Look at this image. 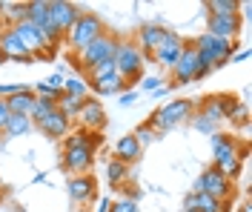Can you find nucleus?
<instances>
[{
    "label": "nucleus",
    "mask_w": 252,
    "mask_h": 212,
    "mask_svg": "<svg viewBox=\"0 0 252 212\" xmlns=\"http://www.w3.org/2000/svg\"><path fill=\"white\" fill-rule=\"evenodd\" d=\"M100 147V135L86 129H75L63 138V152H61V166L69 175H86L94 163Z\"/></svg>",
    "instance_id": "nucleus-1"
},
{
    "label": "nucleus",
    "mask_w": 252,
    "mask_h": 212,
    "mask_svg": "<svg viewBox=\"0 0 252 212\" xmlns=\"http://www.w3.org/2000/svg\"><path fill=\"white\" fill-rule=\"evenodd\" d=\"M100 34H106V26H103L100 15H94V12H80V17L72 23V29L63 34V43L69 46L72 55H78V52L86 49L92 40H97Z\"/></svg>",
    "instance_id": "nucleus-2"
},
{
    "label": "nucleus",
    "mask_w": 252,
    "mask_h": 212,
    "mask_svg": "<svg viewBox=\"0 0 252 212\" xmlns=\"http://www.w3.org/2000/svg\"><path fill=\"white\" fill-rule=\"evenodd\" d=\"M115 72L126 81V86H135L143 78V66L146 58L143 52L135 46V40H118V49H115Z\"/></svg>",
    "instance_id": "nucleus-3"
},
{
    "label": "nucleus",
    "mask_w": 252,
    "mask_h": 212,
    "mask_svg": "<svg viewBox=\"0 0 252 212\" xmlns=\"http://www.w3.org/2000/svg\"><path fill=\"white\" fill-rule=\"evenodd\" d=\"M192 112H195V100H189V98H175V100H169V103H163V106H158L146 123H149V126L158 132V135H160V132L175 129L178 123L189 121V118H192Z\"/></svg>",
    "instance_id": "nucleus-4"
},
{
    "label": "nucleus",
    "mask_w": 252,
    "mask_h": 212,
    "mask_svg": "<svg viewBox=\"0 0 252 212\" xmlns=\"http://www.w3.org/2000/svg\"><path fill=\"white\" fill-rule=\"evenodd\" d=\"M192 192H204V195H212V198H218V201L232 204L235 201V181H226L215 166H206L204 172L195 178Z\"/></svg>",
    "instance_id": "nucleus-5"
},
{
    "label": "nucleus",
    "mask_w": 252,
    "mask_h": 212,
    "mask_svg": "<svg viewBox=\"0 0 252 212\" xmlns=\"http://www.w3.org/2000/svg\"><path fill=\"white\" fill-rule=\"evenodd\" d=\"M115 49H118V34H100L97 40H92L86 49H80L78 55H75V63L83 69V72H89L92 66L103 63V61H112L115 58Z\"/></svg>",
    "instance_id": "nucleus-6"
},
{
    "label": "nucleus",
    "mask_w": 252,
    "mask_h": 212,
    "mask_svg": "<svg viewBox=\"0 0 252 212\" xmlns=\"http://www.w3.org/2000/svg\"><path fill=\"white\" fill-rule=\"evenodd\" d=\"M192 46L198 52H204V55H209L212 58V63H215V69L223 63H229L232 61V55H235V43H229V40H220V37H212V34H198L195 40H189Z\"/></svg>",
    "instance_id": "nucleus-7"
},
{
    "label": "nucleus",
    "mask_w": 252,
    "mask_h": 212,
    "mask_svg": "<svg viewBox=\"0 0 252 212\" xmlns=\"http://www.w3.org/2000/svg\"><path fill=\"white\" fill-rule=\"evenodd\" d=\"M172 72V83L169 86H187V83H195V72H198V49L187 40V46L181 52L178 63L169 69Z\"/></svg>",
    "instance_id": "nucleus-8"
},
{
    "label": "nucleus",
    "mask_w": 252,
    "mask_h": 212,
    "mask_svg": "<svg viewBox=\"0 0 252 212\" xmlns=\"http://www.w3.org/2000/svg\"><path fill=\"white\" fill-rule=\"evenodd\" d=\"M66 192L69 198L75 201V204H94L97 201V178H94L92 172H86V175H69L66 181Z\"/></svg>",
    "instance_id": "nucleus-9"
},
{
    "label": "nucleus",
    "mask_w": 252,
    "mask_h": 212,
    "mask_svg": "<svg viewBox=\"0 0 252 212\" xmlns=\"http://www.w3.org/2000/svg\"><path fill=\"white\" fill-rule=\"evenodd\" d=\"M75 123H78L80 129H86V132H100L103 126H106V109H103V103L89 95V98L83 100V106H80Z\"/></svg>",
    "instance_id": "nucleus-10"
},
{
    "label": "nucleus",
    "mask_w": 252,
    "mask_h": 212,
    "mask_svg": "<svg viewBox=\"0 0 252 212\" xmlns=\"http://www.w3.org/2000/svg\"><path fill=\"white\" fill-rule=\"evenodd\" d=\"M184 46H187V40H184L178 32H169V29H166V34H163V43L155 49V55H152V58H155L158 66L172 69V66L178 63V58H181Z\"/></svg>",
    "instance_id": "nucleus-11"
},
{
    "label": "nucleus",
    "mask_w": 252,
    "mask_h": 212,
    "mask_svg": "<svg viewBox=\"0 0 252 212\" xmlns=\"http://www.w3.org/2000/svg\"><path fill=\"white\" fill-rule=\"evenodd\" d=\"M206 34L235 43V37L241 34V15H229V17H212V15H206Z\"/></svg>",
    "instance_id": "nucleus-12"
},
{
    "label": "nucleus",
    "mask_w": 252,
    "mask_h": 212,
    "mask_svg": "<svg viewBox=\"0 0 252 212\" xmlns=\"http://www.w3.org/2000/svg\"><path fill=\"white\" fill-rule=\"evenodd\" d=\"M49 15H52V23L58 26V32L66 34L72 29V23L80 17V9L69 0H49Z\"/></svg>",
    "instance_id": "nucleus-13"
},
{
    "label": "nucleus",
    "mask_w": 252,
    "mask_h": 212,
    "mask_svg": "<svg viewBox=\"0 0 252 212\" xmlns=\"http://www.w3.org/2000/svg\"><path fill=\"white\" fill-rule=\"evenodd\" d=\"M0 52L6 61H15V63H32L29 52L23 49V43L17 40V34L12 32V26H3L0 29Z\"/></svg>",
    "instance_id": "nucleus-14"
},
{
    "label": "nucleus",
    "mask_w": 252,
    "mask_h": 212,
    "mask_svg": "<svg viewBox=\"0 0 252 212\" xmlns=\"http://www.w3.org/2000/svg\"><path fill=\"white\" fill-rule=\"evenodd\" d=\"M37 129L43 132L46 138H52V141H61V138H66V135L72 132V121H69V118L55 106V109H52V112L37 123Z\"/></svg>",
    "instance_id": "nucleus-15"
},
{
    "label": "nucleus",
    "mask_w": 252,
    "mask_h": 212,
    "mask_svg": "<svg viewBox=\"0 0 252 212\" xmlns=\"http://www.w3.org/2000/svg\"><path fill=\"white\" fill-rule=\"evenodd\" d=\"M232 204L226 201H218L212 195H204V192H189L184 198V212H229Z\"/></svg>",
    "instance_id": "nucleus-16"
},
{
    "label": "nucleus",
    "mask_w": 252,
    "mask_h": 212,
    "mask_svg": "<svg viewBox=\"0 0 252 212\" xmlns=\"http://www.w3.org/2000/svg\"><path fill=\"white\" fill-rule=\"evenodd\" d=\"M163 34H166L163 26H158V23H146V26H141V32H138V37H135V46L143 52V58H152L155 49L163 43Z\"/></svg>",
    "instance_id": "nucleus-17"
},
{
    "label": "nucleus",
    "mask_w": 252,
    "mask_h": 212,
    "mask_svg": "<svg viewBox=\"0 0 252 212\" xmlns=\"http://www.w3.org/2000/svg\"><path fill=\"white\" fill-rule=\"evenodd\" d=\"M141 155H143V149H141L138 138H135L132 132L118 138V144H115V161L126 163V166H132L135 161H141Z\"/></svg>",
    "instance_id": "nucleus-18"
},
{
    "label": "nucleus",
    "mask_w": 252,
    "mask_h": 212,
    "mask_svg": "<svg viewBox=\"0 0 252 212\" xmlns=\"http://www.w3.org/2000/svg\"><path fill=\"white\" fill-rule=\"evenodd\" d=\"M244 158H247V144L238 149V152H232V155H223V158H220V161H215L212 166H215V169H218L226 181H235L238 175L244 172Z\"/></svg>",
    "instance_id": "nucleus-19"
},
{
    "label": "nucleus",
    "mask_w": 252,
    "mask_h": 212,
    "mask_svg": "<svg viewBox=\"0 0 252 212\" xmlns=\"http://www.w3.org/2000/svg\"><path fill=\"white\" fill-rule=\"evenodd\" d=\"M129 86H126V81L115 72L112 78H106V81L94 83V86H89V95L92 98H112V95H121V92H126Z\"/></svg>",
    "instance_id": "nucleus-20"
},
{
    "label": "nucleus",
    "mask_w": 252,
    "mask_h": 212,
    "mask_svg": "<svg viewBox=\"0 0 252 212\" xmlns=\"http://www.w3.org/2000/svg\"><path fill=\"white\" fill-rule=\"evenodd\" d=\"M209 144H212V158L220 161L223 155H232L238 149L244 147V144H238L232 135H223V132H215V135H209Z\"/></svg>",
    "instance_id": "nucleus-21"
},
{
    "label": "nucleus",
    "mask_w": 252,
    "mask_h": 212,
    "mask_svg": "<svg viewBox=\"0 0 252 212\" xmlns=\"http://www.w3.org/2000/svg\"><path fill=\"white\" fill-rule=\"evenodd\" d=\"M34 92H32V86H26L23 92H17V95H12V98H6V106H9V115H26L29 118L32 106H34Z\"/></svg>",
    "instance_id": "nucleus-22"
},
{
    "label": "nucleus",
    "mask_w": 252,
    "mask_h": 212,
    "mask_svg": "<svg viewBox=\"0 0 252 212\" xmlns=\"http://www.w3.org/2000/svg\"><path fill=\"white\" fill-rule=\"evenodd\" d=\"M34 129V123H32L26 115H9V121H6V126H3V141H9V138H23V135H29Z\"/></svg>",
    "instance_id": "nucleus-23"
},
{
    "label": "nucleus",
    "mask_w": 252,
    "mask_h": 212,
    "mask_svg": "<svg viewBox=\"0 0 252 212\" xmlns=\"http://www.w3.org/2000/svg\"><path fill=\"white\" fill-rule=\"evenodd\" d=\"M206 15L212 17H229V15H241V3L238 0H206Z\"/></svg>",
    "instance_id": "nucleus-24"
},
{
    "label": "nucleus",
    "mask_w": 252,
    "mask_h": 212,
    "mask_svg": "<svg viewBox=\"0 0 252 212\" xmlns=\"http://www.w3.org/2000/svg\"><path fill=\"white\" fill-rule=\"evenodd\" d=\"M126 178H129V166L112 158V161L106 163V181L112 183V189H121L126 183Z\"/></svg>",
    "instance_id": "nucleus-25"
},
{
    "label": "nucleus",
    "mask_w": 252,
    "mask_h": 212,
    "mask_svg": "<svg viewBox=\"0 0 252 212\" xmlns=\"http://www.w3.org/2000/svg\"><path fill=\"white\" fill-rule=\"evenodd\" d=\"M83 100H86V98L66 95V92H63L61 98H58V109H61V112L69 118V121H75V118H78V112H80V106H83Z\"/></svg>",
    "instance_id": "nucleus-26"
},
{
    "label": "nucleus",
    "mask_w": 252,
    "mask_h": 212,
    "mask_svg": "<svg viewBox=\"0 0 252 212\" xmlns=\"http://www.w3.org/2000/svg\"><path fill=\"white\" fill-rule=\"evenodd\" d=\"M112 75H115V61H103V63L92 66V69L86 72V83H89V86H94V83L106 81V78H112Z\"/></svg>",
    "instance_id": "nucleus-27"
},
{
    "label": "nucleus",
    "mask_w": 252,
    "mask_h": 212,
    "mask_svg": "<svg viewBox=\"0 0 252 212\" xmlns=\"http://www.w3.org/2000/svg\"><path fill=\"white\" fill-rule=\"evenodd\" d=\"M63 92L66 95H78V98H89V83L78 78V75H69L63 78Z\"/></svg>",
    "instance_id": "nucleus-28"
},
{
    "label": "nucleus",
    "mask_w": 252,
    "mask_h": 212,
    "mask_svg": "<svg viewBox=\"0 0 252 212\" xmlns=\"http://www.w3.org/2000/svg\"><path fill=\"white\" fill-rule=\"evenodd\" d=\"M55 106H58V103H55V100H49V98H34V106H32V112H29V121L37 126V123H40V121H43Z\"/></svg>",
    "instance_id": "nucleus-29"
},
{
    "label": "nucleus",
    "mask_w": 252,
    "mask_h": 212,
    "mask_svg": "<svg viewBox=\"0 0 252 212\" xmlns=\"http://www.w3.org/2000/svg\"><path fill=\"white\" fill-rule=\"evenodd\" d=\"M132 135L138 138V144H141V149H146L149 144H155V141H158V132L152 129L149 123H141V126H138V129L132 132Z\"/></svg>",
    "instance_id": "nucleus-30"
},
{
    "label": "nucleus",
    "mask_w": 252,
    "mask_h": 212,
    "mask_svg": "<svg viewBox=\"0 0 252 212\" xmlns=\"http://www.w3.org/2000/svg\"><path fill=\"white\" fill-rule=\"evenodd\" d=\"M109 212H138V201H132V198H118V201H112Z\"/></svg>",
    "instance_id": "nucleus-31"
},
{
    "label": "nucleus",
    "mask_w": 252,
    "mask_h": 212,
    "mask_svg": "<svg viewBox=\"0 0 252 212\" xmlns=\"http://www.w3.org/2000/svg\"><path fill=\"white\" fill-rule=\"evenodd\" d=\"M192 123H195V129L204 132V135H215V123H209L206 118H201L198 112H192Z\"/></svg>",
    "instance_id": "nucleus-32"
},
{
    "label": "nucleus",
    "mask_w": 252,
    "mask_h": 212,
    "mask_svg": "<svg viewBox=\"0 0 252 212\" xmlns=\"http://www.w3.org/2000/svg\"><path fill=\"white\" fill-rule=\"evenodd\" d=\"M158 86H163V81L158 75H143L141 78V92H155Z\"/></svg>",
    "instance_id": "nucleus-33"
},
{
    "label": "nucleus",
    "mask_w": 252,
    "mask_h": 212,
    "mask_svg": "<svg viewBox=\"0 0 252 212\" xmlns=\"http://www.w3.org/2000/svg\"><path fill=\"white\" fill-rule=\"evenodd\" d=\"M26 86L23 83H0V98H12V95H17V92H23Z\"/></svg>",
    "instance_id": "nucleus-34"
},
{
    "label": "nucleus",
    "mask_w": 252,
    "mask_h": 212,
    "mask_svg": "<svg viewBox=\"0 0 252 212\" xmlns=\"http://www.w3.org/2000/svg\"><path fill=\"white\" fill-rule=\"evenodd\" d=\"M135 98H138V92H135V89H126V92H121V95H118V106H132V103H135Z\"/></svg>",
    "instance_id": "nucleus-35"
},
{
    "label": "nucleus",
    "mask_w": 252,
    "mask_h": 212,
    "mask_svg": "<svg viewBox=\"0 0 252 212\" xmlns=\"http://www.w3.org/2000/svg\"><path fill=\"white\" fill-rule=\"evenodd\" d=\"M109 207H112V198H109V195H97L92 212H109Z\"/></svg>",
    "instance_id": "nucleus-36"
},
{
    "label": "nucleus",
    "mask_w": 252,
    "mask_h": 212,
    "mask_svg": "<svg viewBox=\"0 0 252 212\" xmlns=\"http://www.w3.org/2000/svg\"><path fill=\"white\" fill-rule=\"evenodd\" d=\"M6 121H9V106H6V100L0 98V132L6 126Z\"/></svg>",
    "instance_id": "nucleus-37"
},
{
    "label": "nucleus",
    "mask_w": 252,
    "mask_h": 212,
    "mask_svg": "<svg viewBox=\"0 0 252 212\" xmlns=\"http://www.w3.org/2000/svg\"><path fill=\"white\" fill-rule=\"evenodd\" d=\"M247 58H250V52H238V55H232V61H235V63H244Z\"/></svg>",
    "instance_id": "nucleus-38"
},
{
    "label": "nucleus",
    "mask_w": 252,
    "mask_h": 212,
    "mask_svg": "<svg viewBox=\"0 0 252 212\" xmlns=\"http://www.w3.org/2000/svg\"><path fill=\"white\" fill-rule=\"evenodd\" d=\"M241 212H250V204H244V207H241Z\"/></svg>",
    "instance_id": "nucleus-39"
},
{
    "label": "nucleus",
    "mask_w": 252,
    "mask_h": 212,
    "mask_svg": "<svg viewBox=\"0 0 252 212\" xmlns=\"http://www.w3.org/2000/svg\"><path fill=\"white\" fill-rule=\"evenodd\" d=\"M3 63H6V58H3V52H0V66H3Z\"/></svg>",
    "instance_id": "nucleus-40"
},
{
    "label": "nucleus",
    "mask_w": 252,
    "mask_h": 212,
    "mask_svg": "<svg viewBox=\"0 0 252 212\" xmlns=\"http://www.w3.org/2000/svg\"><path fill=\"white\" fill-rule=\"evenodd\" d=\"M0 147H3V135H0Z\"/></svg>",
    "instance_id": "nucleus-41"
}]
</instances>
